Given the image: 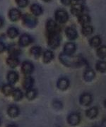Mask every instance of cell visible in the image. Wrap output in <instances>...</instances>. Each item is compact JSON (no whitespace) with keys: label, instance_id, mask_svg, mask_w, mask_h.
<instances>
[{"label":"cell","instance_id":"cell-1","mask_svg":"<svg viewBox=\"0 0 106 127\" xmlns=\"http://www.w3.org/2000/svg\"><path fill=\"white\" fill-rule=\"evenodd\" d=\"M60 60L62 64L68 67H77L82 65L83 59L78 57H72V55H67L62 53L60 55Z\"/></svg>","mask_w":106,"mask_h":127},{"label":"cell","instance_id":"cell-2","mask_svg":"<svg viewBox=\"0 0 106 127\" xmlns=\"http://www.w3.org/2000/svg\"><path fill=\"white\" fill-rule=\"evenodd\" d=\"M61 37L59 31L47 34V45L51 49H56L60 45Z\"/></svg>","mask_w":106,"mask_h":127},{"label":"cell","instance_id":"cell-3","mask_svg":"<svg viewBox=\"0 0 106 127\" xmlns=\"http://www.w3.org/2000/svg\"><path fill=\"white\" fill-rule=\"evenodd\" d=\"M23 24L28 28H34L37 23V18L30 14H25L22 17Z\"/></svg>","mask_w":106,"mask_h":127},{"label":"cell","instance_id":"cell-4","mask_svg":"<svg viewBox=\"0 0 106 127\" xmlns=\"http://www.w3.org/2000/svg\"><path fill=\"white\" fill-rule=\"evenodd\" d=\"M55 20L58 23H65L68 21L69 15L67 14V12L65 10L58 9L55 11Z\"/></svg>","mask_w":106,"mask_h":127},{"label":"cell","instance_id":"cell-5","mask_svg":"<svg viewBox=\"0 0 106 127\" xmlns=\"http://www.w3.org/2000/svg\"><path fill=\"white\" fill-rule=\"evenodd\" d=\"M34 71V66L31 62L28 61L23 62L21 64V71L24 75L29 76L31 75Z\"/></svg>","mask_w":106,"mask_h":127},{"label":"cell","instance_id":"cell-6","mask_svg":"<svg viewBox=\"0 0 106 127\" xmlns=\"http://www.w3.org/2000/svg\"><path fill=\"white\" fill-rule=\"evenodd\" d=\"M32 37L30 36L29 35H28V34H23L19 37V47H27L29 45H31L32 43Z\"/></svg>","mask_w":106,"mask_h":127},{"label":"cell","instance_id":"cell-7","mask_svg":"<svg viewBox=\"0 0 106 127\" xmlns=\"http://www.w3.org/2000/svg\"><path fill=\"white\" fill-rule=\"evenodd\" d=\"M93 101V97L88 93H84L80 96L79 98V102L81 105L83 106H88L91 104Z\"/></svg>","mask_w":106,"mask_h":127},{"label":"cell","instance_id":"cell-8","mask_svg":"<svg viewBox=\"0 0 106 127\" xmlns=\"http://www.w3.org/2000/svg\"><path fill=\"white\" fill-rule=\"evenodd\" d=\"M67 122L71 126H73V127L77 126L81 122L80 115L77 113L70 114L67 117Z\"/></svg>","mask_w":106,"mask_h":127},{"label":"cell","instance_id":"cell-9","mask_svg":"<svg viewBox=\"0 0 106 127\" xmlns=\"http://www.w3.org/2000/svg\"><path fill=\"white\" fill-rule=\"evenodd\" d=\"M76 46L72 42H67L64 47V53L67 55H73L74 53L76 52Z\"/></svg>","mask_w":106,"mask_h":127},{"label":"cell","instance_id":"cell-10","mask_svg":"<svg viewBox=\"0 0 106 127\" xmlns=\"http://www.w3.org/2000/svg\"><path fill=\"white\" fill-rule=\"evenodd\" d=\"M21 16H22L21 12L18 9L13 8V9H10L9 11V17L11 21H14V22L17 21L21 18Z\"/></svg>","mask_w":106,"mask_h":127},{"label":"cell","instance_id":"cell-11","mask_svg":"<svg viewBox=\"0 0 106 127\" xmlns=\"http://www.w3.org/2000/svg\"><path fill=\"white\" fill-rule=\"evenodd\" d=\"M65 33L67 37L70 40H74L78 37V32L76 29L72 27H68L65 30Z\"/></svg>","mask_w":106,"mask_h":127},{"label":"cell","instance_id":"cell-12","mask_svg":"<svg viewBox=\"0 0 106 127\" xmlns=\"http://www.w3.org/2000/svg\"><path fill=\"white\" fill-rule=\"evenodd\" d=\"M6 78H7V81L9 82V83L11 85H13L19 81V74L15 71H10L9 72L7 73Z\"/></svg>","mask_w":106,"mask_h":127},{"label":"cell","instance_id":"cell-13","mask_svg":"<svg viewBox=\"0 0 106 127\" xmlns=\"http://www.w3.org/2000/svg\"><path fill=\"white\" fill-rule=\"evenodd\" d=\"M20 110L16 105H10L7 109V114L11 118H16L19 115Z\"/></svg>","mask_w":106,"mask_h":127},{"label":"cell","instance_id":"cell-14","mask_svg":"<svg viewBox=\"0 0 106 127\" xmlns=\"http://www.w3.org/2000/svg\"><path fill=\"white\" fill-rule=\"evenodd\" d=\"M57 86L61 91H65L69 88V81L67 78H61L57 83Z\"/></svg>","mask_w":106,"mask_h":127},{"label":"cell","instance_id":"cell-15","mask_svg":"<svg viewBox=\"0 0 106 127\" xmlns=\"http://www.w3.org/2000/svg\"><path fill=\"white\" fill-rule=\"evenodd\" d=\"M46 30L47 32V34L58 31L57 24L56 23V21H55L54 20H52V19L47 21L46 23Z\"/></svg>","mask_w":106,"mask_h":127},{"label":"cell","instance_id":"cell-16","mask_svg":"<svg viewBox=\"0 0 106 127\" xmlns=\"http://www.w3.org/2000/svg\"><path fill=\"white\" fill-rule=\"evenodd\" d=\"M6 64L10 68H14L17 67L19 64V59L17 57L15 56H9L6 59Z\"/></svg>","mask_w":106,"mask_h":127},{"label":"cell","instance_id":"cell-17","mask_svg":"<svg viewBox=\"0 0 106 127\" xmlns=\"http://www.w3.org/2000/svg\"><path fill=\"white\" fill-rule=\"evenodd\" d=\"M83 6L81 4H75L71 8V12L74 16H80L83 14Z\"/></svg>","mask_w":106,"mask_h":127},{"label":"cell","instance_id":"cell-18","mask_svg":"<svg viewBox=\"0 0 106 127\" xmlns=\"http://www.w3.org/2000/svg\"><path fill=\"white\" fill-rule=\"evenodd\" d=\"M95 77H96V73L91 68H88L84 71L83 78L86 81H92L95 78Z\"/></svg>","mask_w":106,"mask_h":127},{"label":"cell","instance_id":"cell-19","mask_svg":"<svg viewBox=\"0 0 106 127\" xmlns=\"http://www.w3.org/2000/svg\"><path fill=\"white\" fill-rule=\"evenodd\" d=\"M33 84H34V79L31 76H26V77L23 79V87L26 91L33 88Z\"/></svg>","mask_w":106,"mask_h":127},{"label":"cell","instance_id":"cell-20","mask_svg":"<svg viewBox=\"0 0 106 127\" xmlns=\"http://www.w3.org/2000/svg\"><path fill=\"white\" fill-rule=\"evenodd\" d=\"M78 21L82 26L89 25L91 23V17L87 14H81L78 16Z\"/></svg>","mask_w":106,"mask_h":127},{"label":"cell","instance_id":"cell-21","mask_svg":"<svg viewBox=\"0 0 106 127\" xmlns=\"http://www.w3.org/2000/svg\"><path fill=\"white\" fill-rule=\"evenodd\" d=\"M31 11L32 12L33 16H40L42 14L43 10L42 9L40 5L37 4H33L31 6Z\"/></svg>","mask_w":106,"mask_h":127},{"label":"cell","instance_id":"cell-22","mask_svg":"<svg viewBox=\"0 0 106 127\" xmlns=\"http://www.w3.org/2000/svg\"><path fill=\"white\" fill-rule=\"evenodd\" d=\"M14 90V88L12 86V85H11L9 83L5 84L4 86H3L1 88V92L5 96H10L12 95Z\"/></svg>","mask_w":106,"mask_h":127},{"label":"cell","instance_id":"cell-23","mask_svg":"<svg viewBox=\"0 0 106 127\" xmlns=\"http://www.w3.org/2000/svg\"><path fill=\"white\" fill-rule=\"evenodd\" d=\"M98 114V109L96 107H93L86 111V117L89 119H94L96 117Z\"/></svg>","mask_w":106,"mask_h":127},{"label":"cell","instance_id":"cell-24","mask_svg":"<svg viewBox=\"0 0 106 127\" xmlns=\"http://www.w3.org/2000/svg\"><path fill=\"white\" fill-rule=\"evenodd\" d=\"M54 58V54L50 50H47L43 53V58L42 61L45 64L50 63Z\"/></svg>","mask_w":106,"mask_h":127},{"label":"cell","instance_id":"cell-25","mask_svg":"<svg viewBox=\"0 0 106 127\" xmlns=\"http://www.w3.org/2000/svg\"><path fill=\"white\" fill-rule=\"evenodd\" d=\"M30 53L32 55L33 57H35V59H37L40 57L42 54V49L38 47V46H34L31 48L30 50Z\"/></svg>","mask_w":106,"mask_h":127},{"label":"cell","instance_id":"cell-26","mask_svg":"<svg viewBox=\"0 0 106 127\" xmlns=\"http://www.w3.org/2000/svg\"><path fill=\"white\" fill-rule=\"evenodd\" d=\"M89 44L92 47H100L101 44V37L98 35L93 36L91 38V40L89 41Z\"/></svg>","mask_w":106,"mask_h":127},{"label":"cell","instance_id":"cell-27","mask_svg":"<svg viewBox=\"0 0 106 127\" xmlns=\"http://www.w3.org/2000/svg\"><path fill=\"white\" fill-rule=\"evenodd\" d=\"M12 97H13V99L15 101H20L23 99V94L22 93V91H21L19 88H14V91H13V93H12Z\"/></svg>","mask_w":106,"mask_h":127},{"label":"cell","instance_id":"cell-28","mask_svg":"<svg viewBox=\"0 0 106 127\" xmlns=\"http://www.w3.org/2000/svg\"><path fill=\"white\" fill-rule=\"evenodd\" d=\"M19 32L18 29L15 27H10L8 30H7V35L9 36V37L14 39L15 37L19 35Z\"/></svg>","mask_w":106,"mask_h":127},{"label":"cell","instance_id":"cell-29","mask_svg":"<svg viewBox=\"0 0 106 127\" xmlns=\"http://www.w3.org/2000/svg\"><path fill=\"white\" fill-rule=\"evenodd\" d=\"M37 96V91L33 88H31L26 91V97L28 100H34Z\"/></svg>","mask_w":106,"mask_h":127},{"label":"cell","instance_id":"cell-30","mask_svg":"<svg viewBox=\"0 0 106 127\" xmlns=\"http://www.w3.org/2000/svg\"><path fill=\"white\" fill-rule=\"evenodd\" d=\"M93 32V28L91 26L87 25V26H84L81 29V33L83 34L84 36H88L91 35Z\"/></svg>","mask_w":106,"mask_h":127},{"label":"cell","instance_id":"cell-31","mask_svg":"<svg viewBox=\"0 0 106 127\" xmlns=\"http://www.w3.org/2000/svg\"><path fill=\"white\" fill-rule=\"evenodd\" d=\"M97 55L99 58L104 59L106 58V50L105 46H100L97 50Z\"/></svg>","mask_w":106,"mask_h":127},{"label":"cell","instance_id":"cell-32","mask_svg":"<svg viewBox=\"0 0 106 127\" xmlns=\"http://www.w3.org/2000/svg\"><path fill=\"white\" fill-rule=\"evenodd\" d=\"M96 69L101 73L106 72V62L103 61H98L96 64Z\"/></svg>","mask_w":106,"mask_h":127},{"label":"cell","instance_id":"cell-33","mask_svg":"<svg viewBox=\"0 0 106 127\" xmlns=\"http://www.w3.org/2000/svg\"><path fill=\"white\" fill-rule=\"evenodd\" d=\"M9 53L10 54V56H15L17 57L18 55L21 53V51L19 49L16 47V46H11L9 48Z\"/></svg>","mask_w":106,"mask_h":127},{"label":"cell","instance_id":"cell-34","mask_svg":"<svg viewBox=\"0 0 106 127\" xmlns=\"http://www.w3.org/2000/svg\"><path fill=\"white\" fill-rule=\"evenodd\" d=\"M16 2L19 7L24 8L28 4V0H16Z\"/></svg>","mask_w":106,"mask_h":127},{"label":"cell","instance_id":"cell-35","mask_svg":"<svg viewBox=\"0 0 106 127\" xmlns=\"http://www.w3.org/2000/svg\"><path fill=\"white\" fill-rule=\"evenodd\" d=\"M53 106H54L55 108L57 109H62V103H61V102H60V101H55L54 103H53Z\"/></svg>","mask_w":106,"mask_h":127},{"label":"cell","instance_id":"cell-36","mask_svg":"<svg viewBox=\"0 0 106 127\" xmlns=\"http://www.w3.org/2000/svg\"><path fill=\"white\" fill-rule=\"evenodd\" d=\"M5 50H6V45H5V44L3 42L0 41V54L2 53V52H4Z\"/></svg>","mask_w":106,"mask_h":127},{"label":"cell","instance_id":"cell-37","mask_svg":"<svg viewBox=\"0 0 106 127\" xmlns=\"http://www.w3.org/2000/svg\"><path fill=\"white\" fill-rule=\"evenodd\" d=\"M71 1L72 0H61L62 3L64 5H65V6H68V5L71 4Z\"/></svg>","mask_w":106,"mask_h":127},{"label":"cell","instance_id":"cell-38","mask_svg":"<svg viewBox=\"0 0 106 127\" xmlns=\"http://www.w3.org/2000/svg\"><path fill=\"white\" fill-rule=\"evenodd\" d=\"M3 26H4V20L1 17H0V28L3 27Z\"/></svg>","mask_w":106,"mask_h":127},{"label":"cell","instance_id":"cell-39","mask_svg":"<svg viewBox=\"0 0 106 127\" xmlns=\"http://www.w3.org/2000/svg\"><path fill=\"white\" fill-rule=\"evenodd\" d=\"M6 127H18L16 125H15V124H9V125H8Z\"/></svg>","mask_w":106,"mask_h":127},{"label":"cell","instance_id":"cell-40","mask_svg":"<svg viewBox=\"0 0 106 127\" xmlns=\"http://www.w3.org/2000/svg\"><path fill=\"white\" fill-rule=\"evenodd\" d=\"M43 1H45V2H49V1H50L51 0H42Z\"/></svg>","mask_w":106,"mask_h":127},{"label":"cell","instance_id":"cell-41","mask_svg":"<svg viewBox=\"0 0 106 127\" xmlns=\"http://www.w3.org/2000/svg\"><path fill=\"white\" fill-rule=\"evenodd\" d=\"M1 119H0V126H1Z\"/></svg>","mask_w":106,"mask_h":127},{"label":"cell","instance_id":"cell-42","mask_svg":"<svg viewBox=\"0 0 106 127\" xmlns=\"http://www.w3.org/2000/svg\"><path fill=\"white\" fill-rule=\"evenodd\" d=\"M75 1H78V0H75Z\"/></svg>","mask_w":106,"mask_h":127}]
</instances>
